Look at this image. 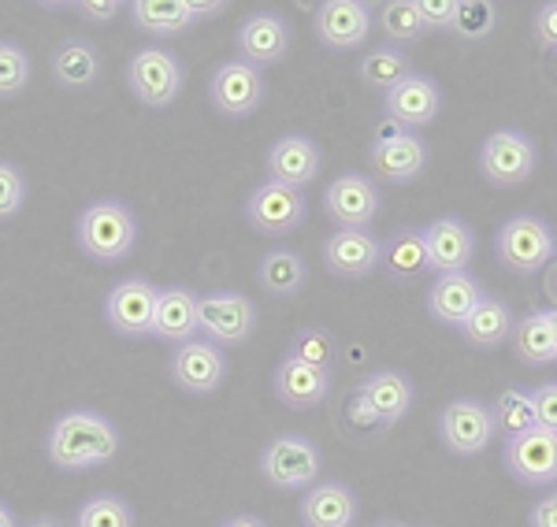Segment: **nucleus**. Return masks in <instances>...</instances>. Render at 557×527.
<instances>
[{"mask_svg":"<svg viewBox=\"0 0 557 527\" xmlns=\"http://www.w3.org/2000/svg\"><path fill=\"white\" fill-rule=\"evenodd\" d=\"M123 446L120 427L108 416L94 413V409H67L57 416V424L49 427V461L60 472H89L101 464L115 461Z\"/></svg>","mask_w":557,"mask_h":527,"instance_id":"obj_1","label":"nucleus"},{"mask_svg":"<svg viewBox=\"0 0 557 527\" xmlns=\"http://www.w3.org/2000/svg\"><path fill=\"white\" fill-rule=\"evenodd\" d=\"M75 238L94 264H123L138 246V219L123 201L94 198L78 212Z\"/></svg>","mask_w":557,"mask_h":527,"instance_id":"obj_2","label":"nucleus"},{"mask_svg":"<svg viewBox=\"0 0 557 527\" xmlns=\"http://www.w3.org/2000/svg\"><path fill=\"white\" fill-rule=\"evenodd\" d=\"M494 253L506 272L513 275H535L554 264L557 256V235L554 227L535 212H517L498 227L494 235Z\"/></svg>","mask_w":557,"mask_h":527,"instance_id":"obj_3","label":"nucleus"},{"mask_svg":"<svg viewBox=\"0 0 557 527\" xmlns=\"http://www.w3.org/2000/svg\"><path fill=\"white\" fill-rule=\"evenodd\" d=\"M475 167L498 190H513L524 186L539 167V146L532 134L524 130H491L480 141V153H475Z\"/></svg>","mask_w":557,"mask_h":527,"instance_id":"obj_4","label":"nucleus"},{"mask_svg":"<svg viewBox=\"0 0 557 527\" xmlns=\"http://www.w3.org/2000/svg\"><path fill=\"white\" fill-rule=\"evenodd\" d=\"M197 330L212 346H246L257 330V305L238 290L197 293Z\"/></svg>","mask_w":557,"mask_h":527,"instance_id":"obj_5","label":"nucleus"},{"mask_svg":"<svg viewBox=\"0 0 557 527\" xmlns=\"http://www.w3.org/2000/svg\"><path fill=\"white\" fill-rule=\"evenodd\" d=\"M320 450L305 435H275L272 442L260 450V476L275 490H309L320 484Z\"/></svg>","mask_w":557,"mask_h":527,"instance_id":"obj_6","label":"nucleus"},{"mask_svg":"<svg viewBox=\"0 0 557 527\" xmlns=\"http://www.w3.org/2000/svg\"><path fill=\"white\" fill-rule=\"evenodd\" d=\"M127 86L146 109L164 112L183 93V64H178L175 52L160 49V45H146L127 60Z\"/></svg>","mask_w":557,"mask_h":527,"instance_id":"obj_7","label":"nucleus"},{"mask_svg":"<svg viewBox=\"0 0 557 527\" xmlns=\"http://www.w3.org/2000/svg\"><path fill=\"white\" fill-rule=\"evenodd\" d=\"M502 464L520 487L550 490L557 484V435L532 427L502 446Z\"/></svg>","mask_w":557,"mask_h":527,"instance_id":"obj_8","label":"nucleus"},{"mask_svg":"<svg viewBox=\"0 0 557 527\" xmlns=\"http://www.w3.org/2000/svg\"><path fill=\"white\" fill-rule=\"evenodd\" d=\"M264 93H268V78L264 71L246 64V60H227L212 71L209 78V101L212 109L227 120H246L253 115L260 104H264Z\"/></svg>","mask_w":557,"mask_h":527,"instance_id":"obj_9","label":"nucleus"},{"mask_svg":"<svg viewBox=\"0 0 557 527\" xmlns=\"http://www.w3.org/2000/svg\"><path fill=\"white\" fill-rule=\"evenodd\" d=\"M160 286L146 275L120 279L104 298V319L120 338H146L152 335V316H157Z\"/></svg>","mask_w":557,"mask_h":527,"instance_id":"obj_10","label":"nucleus"},{"mask_svg":"<svg viewBox=\"0 0 557 527\" xmlns=\"http://www.w3.org/2000/svg\"><path fill=\"white\" fill-rule=\"evenodd\" d=\"M494 416L491 405L480 398H454L450 405L438 413V439L454 457H475L494 439Z\"/></svg>","mask_w":557,"mask_h":527,"instance_id":"obj_11","label":"nucleus"},{"mask_svg":"<svg viewBox=\"0 0 557 527\" xmlns=\"http://www.w3.org/2000/svg\"><path fill=\"white\" fill-rule=\"evenodd\" d=\"M323 212L338 230H368L380 216V186L361 172L331 178L327 193H323Z\"/></svg>","mask_w":557,"mask_h":527,"instance_id":"obj_12","label":"nucleus"},{"mask_svg":"<svg viewBox=\"0 0 557 527\" xmlns=\"http://www.w3.org/2000/svg\"><path fill=\"white\" fill-rule=\"evenodd\" d=\"M368 164H372L375 178L391 186L417 183L428 167V141L412 130H383L368 149Z\"/></svg>","mask_w":557,"mask_h":527,"instance_id":"obj_13","label":"nucleus"},{"mask_svg":"<svg viewBox=\"0 0 557 527\" xmlns=\"http://www.w3.org/2000/svg\"><path fill=\"white\" fill-rule=\"evenodd\" d=\"M305 193L290 190V186H278V183H260L253 193L246 198V219L257 235H294V230L305 223Z\"/></svg>","mask_w":557,"mask_h":527,"instance_id":"obj_14","label":"nucleus"},{"mask_svg":"<svg viewBox=\"0 0 557 527\" xmlns=\"http://www.w3.org/2000/svg\"><path fill=\"white\" fill-rule=\"evenodd\" d=\"M383 112L398 130L417 134L438 120V112H443V89H438L431 75H417L412 71L406 83H398L383 97Z\"/></svg>","mask_w":557,"mask_h":527,"instance_id":"obj_15","label":"nucleus"},{"mask_svg":"<svg viewBox=\"0 0 557 527\" xmlns=\"http://www.w3.org/2000/svg\"><path fill=\"white\" fill-rule=\"evenodd\" d=\"M420 238H424L428 272L435 275L469 272V264L475 261V235L461 216H438L424 223Z\"/></svg>","mask_w":557,"mask_h":527,"instance_id":"obj_16","label":"nucleus"},{"mask_svg":"<svg viewBox=\"0 0 557 527\" xmlns=\"http://www.w3.org/2000/svg\"><path fill=\"white\" fill-rule=\"evenodd\" d=\"M227 353L220 350V346L205 342V338H194V342L186 346H175L172 353V379L178 390H186V394H215V390L223 387V379H227Z\"/></svg>","mask_w":557,"mask_h":527,"instance_id":"obj_17","label":"nucleus"},{"mask_svg":"<svg viewBox=\"0 0 557 527\" xmlns=\"http://www.w3.org/2000/svg\"><path fill=\"white\" fill-rule=\"evenodd\" d=\"M317 41L331 52H354L361 49L372 34V8L361 0H327L317 8V20H312Z\"/></svg>","mask_w":557,"mask_h":527,"instance_id":"obj_18","label":"nucleus"},{"mask_svg":"<svg viewBox=\"0 0 557 527\" xmlns=\"http://www.w3.org/2000/svg\"><path fill=\"white\" fill-rule=\"evenodd\" d=\"M235 45H238V60L264 71L278 64V60H286V52L294 45V30L278 12H253L242 20Z\"/></svg>","mask_w":557,"mask_h":527,"instance_id":"obj_19","label":"nucleus"},{"mask_svg":"<svg viewBox=\"0 0 557 527\" xmlns=\"http://www.w3.org/2000/svg\"><path fill=\"white\" fill-rule=\"evenodd\" d=\"M264 167H268V183L305 190V186L320 178L323 149L309 138V134H283V138L268 149Z\"/></svg>","mask_w":557,"mask_h":527,"instance_id":"obj_20","label":"nucleus"},{"mask_svg":"<svg viewBox=\"0 0 557 527\" xmlns=\"http://www.w3.org/2000/svg\"><path fill=\"white\" fill-rule=\"evenodd\" d=\"M487 290L483 283L469 272H454V275H435V283L428 286V316L443 327L461 330L469 324V316L483 305Z\"/></svg>","mask_w":557,"mask_h":527,"instance_id":"obj_21","label":"nucleus"},{"mask_svg":"<svg viewBox=\"0 0 557 527\" xmlns=\"http://www.w3.org/2000/svg\"><path fill=\"white\" fill-rule=\"evenodd\" d=\"M383 261V242L372 230H335L323 238V264L338 279H368Z\"/></svg>","mask_w":557,"mask_h":527,"instance_id":"obj_22","label":"nucleus"},{"mask_svg":"<svg viewBox=\"0 0 557 527\" xmlns=\"http://www.w3.org/2000/svg\"><path fill=\"white\" fill-rule=\"evenodd\" d=\"M223 8L227 4H205V0H134L131 23L141 34H152V38H172L186 26L220 15Z\"/></svg>","mask_w":557,"mask_h":527,"instance_id":"obj_23","label":"nucleus"},{"mask_svg":"<svg viewBox=\"0 0 557 527\" xmlns=\"http://www.w3.org/2000/svg\"><path fill=\"white\" fill-rule=\"evenodd\" d=\"M272 390L286 409L305 413V409H317L331 398V372L283 356L272 372Z\"/></svg>","mask_w":557,"mask_h":527,"instance_id":"obj_24","label":"nucleus"},{"mask_svg":"<svg viewBox=\"0 0 557 527\" xmlns=\"http://www.w3.org/2000/svg\"><path fill=\"white\" fill-rule=\"evenodd\" d=\"M201 335L197 330V293L194 286H160L157 316H152V338L172 346H186Z\"/></svg>","mask_w":557,"mask_h":527,"instance_id":"obj_25","label":"nucleus"},{"mask_svg":"<svg viewBox=\"0 0 557 527\" xmlns=\"http://www.w3.org/2000/svg\"><path fill=\"white\" fill-rule=\"evenodd\" d=\"M361 502H357L354 487L327 479V484H312L301 494V524L305 527H354Z\"/></svg>","mask_w":557,"mask_h":527,"instance_id":"obj_26","label":"nucleus"},{"mask_svg":"<svg viewBox=\"0 0 557 527\" xmlns=\"http://www.w3.org/2000/svg\"><path fill=\"white\" fill-rule=\"evenodd\" d=\"M357 390L368 398V405L375 409V416H380L383 427L398 424V419L412 409V401H417V387H412L409 375L398 368H380V372L364 375Z\"/></svg>","mask_w":557,"mask_h":527,"instance_id":"obj_27","label":"nucleus"},{"mask_svg":"<svg viewBox=\"0 0 557 527\" xmlns=\"http://www.w3.org/2000/svg\"><path fill=\"white\" fill-rule=\"evenodd\" d=\"M509 350H513L517 361L528 364V368H550V364H557V346H554V330H550L546 309H532L513 319Z\"/></svg>","mask_w":557,"mask_h":527,"instance_id":"obj_28","label":"nucleus"},{"mask_svg":"<svg viewBox=\"0 0 557 527\" xmlns=\"http://www.w3.org/2000/svg\"><path fill=\"white\" fill-rule=\"evenodd\" d=\"M52 78L60 89H89L101 78V52L86 38H67L52 52Z\"/></svg>","mask_w":557,"mask_h":527,"instance_id":"obj_29","label":"nucleus"},{"mask_svg":"<svg viewBox=\"0 0 557 527\" xmlns=\"http://www.w3.org/2000/svg\"><path fill=\"white\" fill-rule=\"evenodd\" d=\"M380 267L386 272V279L406 286L417 283L420 275L428 272V253H424V238H420V227H398L383 246V261Z\"/></svg>","mask_w":557,"mask_h":527,"instance_id":"obj_30","label":"nucleus"},{"mask_svg":"<svg viewBox=\"0 0 557 527\" xmlns=\"http://www.w3.org/2000/svg\"><path fill=\"white\" fill-rule=\"evenodd\" d=\"M305 279H309V267L298 249H275L257 264V286L272 298H298Z\"/></svg>","mask_w":557,"mask_h":527,"instance_id":"obj_31","label":"nucleus"},{"mask_svg":"<svg viewBox=\"0 0 557 527\" xmlns=\"http://www.w3.org/2000/svg\"><path fill=\"white\" fill-rule=\"evenodd\" d=\"M513 309L502 298H483V305L472 312L469 324L461 327V338L472 350H498L509 342V330H513Z\"/></svg>","mask_w":557,"mask_h":527,"instance_id":"obj_32","label":"nucleus"},{"mask_svg":"<svg viewBox=\"0 0 557 527\" xmlns=\"http://www.w3.org/2000/svg\"><path fill=\"white\" fill-rule=\"evenodd\" d=\"M357 75H361V83L368 89H375V93H391L398 83H406L412 75V64L406 57V49H398V45H380V49H368L361 57V64H357Z\"/></svg>","mask_w":557,"mask_h":527,"instance_id":"obj_33","label":"nucleus"},{"mask_svg":"<svg viewBox=\"0 0 557 527\" xmlns=\"http://www.w3.org/2000/svg\"><path fill=\"white\" fill-rule=\"evenodd\" d=\"M491 416H494V431L513 439V435L532 431L535 424V405H532V390L524 387H506L498 398L491 401Z\"/></svg>","mask_w":557,"mask_h":527,"instance_id":"obj_34","label":"nucleus"},{"mask_svg":"<svg viewBox=\"0 0 557 527\" xmlns=\"http://www.w3.org/2000/svg\"><path fill=\"white\" fill-rule=\"evenodd\" d=\"M498 15L502 8L491 0H454V23L450 34L465 41H487L498 30Z\"/></svg>","mask_w":557,"mask_h":527,"instance_id":"obj_35","label":"nucleus"},{"mask_svg":"<svg viewBox=\"0 0 557 527\" xmlns=\"http://www.w3.org/2000/svg\"><path fill=\"white\" fill-rule=\"evenodd\" d=\"M380 30L386 45H409L428 34L417 12V0H386V4H380Z\"/></svg>","mask_w":557,"mask_h":527,"instance_id":"obj_36","label":"nucleus"},{"mask_svg":"<svg viewBox=\"0 0 557 527\" xmlns=\"http://www.w3.org/2000/svg\"><path fill=\"white\" fill-rule=\"evenodd\" d=\"M75 527H134V509L120 494H94L78 505Z\"/></svg>","mask_w":557,"mask_h":527,"instance_id":"obj_37","label":"nucleus"},{"mask_svg":"<svg viewBox=\"0 0 557 527\" xmlns=\"http://www.w3.org/2000/svg\"><path fill=\"white\" fill-rule=\"evenodd\" d=\"M335 335L323 327H301L298 335L290 338V350H286V356L290 361H301V364H312V368H323L331 372V364H335Z\"/></svg>","mask_w":557,"mask_h":527,"instance_id":"obj_38","label":"nucleus"},{"mask_svg":"<svg viewBox=\"0 0 557 527\" xmlns=\"http://www.w3.org/2000/svg\"><path fill=\"white\" fill-rule=\"evenodd\" d=\"M34 64L20 41H0V101H12L30 86Z\"/></svg>","mask_w":557,"mask_h":527,"instance_id":"obj_39","label":"nucleus"},{"mask_svg":"<svg viewBox=\"0 0 557 527\" xmlns=\"http://www.w3.org/2000/svg\"><path fill=\"white\" fill-rule=\"evenodd\" d=\"M26 204V175L12 160H0V219L20 216Z\"/></svg>","mask_w":557,"mask_h":527,"instance_id":"obj_40","label":"nucleus"},{"mask_svg":"<svg viewBox=\"0 0 557 527\" xmlns=\"http://www.w3.org/2000/svg\"><path fill=\"white\" fill-rule=\"evenodd\" d=\"M532 38L539 49L557 52V0H546V4L535 8L532 15Z\"/></svg>","mask_w":557,"mask_h":527,"instance_id":"obj_41","label":"nucleus"},{"mask_svg":"<svg viewBox=\"0 0 557 527\" xmlns=\"http://www.w3.org/2000/svg\"><path fill=\"white\" fill-rule=\"evenodd\" d=\"M532 405H535V424L543 427V431L557 435V379L539 382L532 390Z\"/></svg>","mask_w":557,"mask_h":527,"instance_id":"obj_42","label":"nucleus"},{"mask_svg":"<svg viewBox=\"0 0 557 527\" xmlns=\"http://www.w3.org/2000/svg\"><path fill=\"white\" fill-rule=\"evenodd\" d=\"M417 12L424 20V30H450L454 0H417Z\"/></svg>","mask_w":557,"mask_h":527,"instance_id":"obj_43","label":"nucleus"},{"mask_svg":"<svg viewBox=\"0 0 557 527\" xmlns=\"http://www.w3.org/2000/svg\"><path fill=\"white\" fill-rule=\"evenodd\" d=\"M346 419L354 427H364V431H368V427H383L380 416H375V409L368 405V398L361 394V390H354V394L346 398Z\"/></svg>","mask_w":557,"mask_h":527,"instance_id":"obj_44","label":"nucleus"},{"mask_svg":"<svg viewBox=\"0 0 557 527\" xmlns=\"http://www.w3.org/2000/svg\"><path fill=\"white\" fill-rule=\"evenodd\" d=\"M528 527H557V487L535 498V505L528 509Z\"/></svg>","mask_w":557,"mask_h":527,"instance_id":"obj_45","label":"nucleus"},{"mask_svg":"<svg viewBox=\"0 0 557 527\" xmlns=\"http://www.w3.org/2000/svg\"><path fill=\"white\" fill-rule=\"evenodd\" d=\"M75 8H78V12H83L94 26H108V23L115 20V15H120V8H123V4H120V0H83V4H75Z\"/></svg>","mask_w":557,"mask_h":527,"instance_id":"obj_46","label":"nucleus"},{"mask_svg":"<svg viewBox=\"0 0 557 527\" xmlns=\"http://www.w3.org/2000/svg\"><path fill=\"white\" fill-rule=\"evenodd\" d=\"M220 527H268L260 516H249V513H242V516H231V520H223Z\"/></svg>","mask_w":557,"mask_h":527,"instance_id":"obj_47","label":"nucleus"},{"mask_svg":"<svg viewBox=\"0 0 557 527\" xmlns=\"http://www.w3.org/2000/svg\"><path fill=\"white\" fill-rule=\"evenodd\" d=\"M543 290H546V298H550L554 309H557V264H550V272H546V286H543Z\"/></svg>","mask_w":557,"mask_h":527,"instance_id":"obj_48","label":"nucleus"},{"mask_svg":"<svg viewBox=\"0 0 557 527\" xmlns=\"http://www.w3.org/2000/svg\"><path fill=\"white\" fill-rule=\"evenodd\" d=\"M0 527H20V520H15V513L8 509L4 502H0Z\"/></svg>","mask_w":557,"mask_h":527,"instance_id":"obj_49","label":"nucleus"},{"mask_svg":"<svg viewBox=\"0 0 557 527\" xmlns=\"http://www.w3.org/2000/svg\"><path fill=\"white\" fill-rule=\"evenodd\" d=\"M23 527H64L57 520V516H38V520H30V524H23Z\"/></svg>","mask_w":557,"mask_h":527,"instance_id":"obj_50","label":"nucleus"},{"mask_svg":"<svg viewBox=\"0 0 557 527\" xmlns=\"http://www.w3.org/2000/svg\"><path fill=\"white\" fill-rule=\"evenodd\" d=\"M546 316H550V330H554V346H557V309H546Z\"/></svg>","mask_w":557,"mask_h":527,"instance_id":"obj_51","label":"nucleus"},{"mask_svg":"<svg viewBox=\"0 0 557 527\" xmlns=\"http://www.w3.org/2000/svg\"><path fill=\"white\" fill-rule=\"evenodd\" d=\"M375 527H406V524H398V520H383V524H375Z\"/></svg>","mask_w":557,"mask_h":527,"instance_id":"obj_52","label":"nucleus"},{"mask_svg":"<svg viewBox=\"0 0 557 527\" xmlns=\"http://www.w3.org/2000/svg\"><path fill=\"white\" fill-rule=\"evenodd\" d=\"M554 264H557V256H554Z\"/></svg>","mask_w":557,"mask_h":527,"instance_id":"obj_53","label":"nucleus"}]
</instances>
